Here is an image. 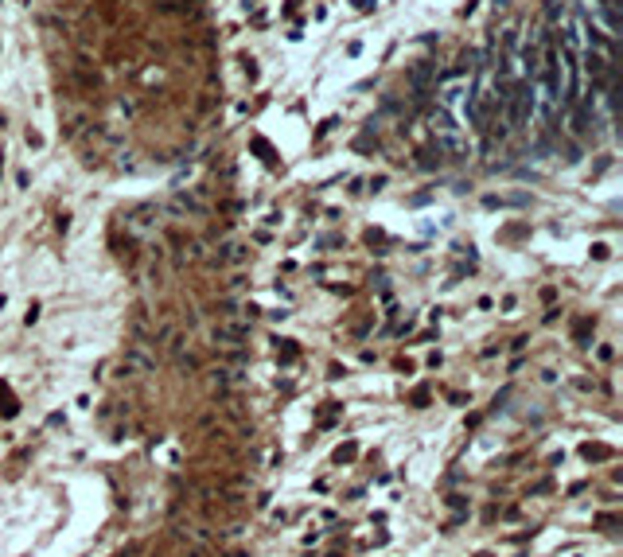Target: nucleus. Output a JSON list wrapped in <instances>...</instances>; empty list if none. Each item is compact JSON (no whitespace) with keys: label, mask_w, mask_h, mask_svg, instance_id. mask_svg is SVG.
Segmentation results:
<instances>
[{"label":"nucleus","mask_w":623,"mask_h":557,"mask_svg":"<svg viewBox=\"0 0 623 557\" xmlns=\"http://www.w3.org/2000/svg\"><path fill=\"white\" fill-rule=\"evenodd\" d=\"M152 359L148 355H141V351H125V359H121V370L129 375V370H141V375H152Z\"/></svg>","instance_id":"f257e3e1"},{"label":"nucleus","mask_w":623,"mask_h":557,"mask_svg":"<svg viewBox=\"0 0 623 557\" xmlns=\"http://www.w3.org/2000/svg\"><path fill=\"white\" fill-rule=\"evenodd\" d=\"M74 86H78V90H82V94H94L97 86H102V78H97V74L90 71V67H86V62H78V67H74Z\"/></svg>","instance_id":"f03ea898"},{"label":"nucleus","mask_w":623,"mask_h":557,"mask_svg":"<svg viewBox=\"0 0 623 557\" xmlns=\"http://www.w3.org/2000/svg\"><path fill=\"white\" fill-rule=\"evenodd\" d=\"M250 145H253V148H257V152H261V160H265V164H277V156H273V148H269V145H265V141H261V137H253V141H250Z\"/></svg>","instance_id":"7ed1b4c3"}]
</instances>
